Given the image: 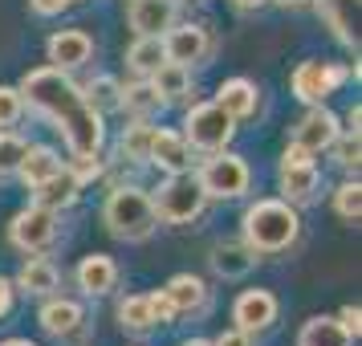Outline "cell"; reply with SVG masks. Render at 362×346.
<instances>
[{
    "instance_id": "cell-22",
    "label": "cell",
    "mask_w": 362,
    "mask_h": 346,
    "mask_svg": "<svg viewBox=\"0 0 362 346\" xmlns=\"http://www.w3.org/2000/svg\"><path fill=\"white\" fill-rule=\"evenodd\" d=\"M163 106L167 102L159 98V90L151 86V78H143L134 86H122V98H118V110H127L131 118H155Z\"/></svg>"
},
{
    "instance_id": "cell-15",
    "label": "cell",
    "mask_w": 362,
    "mask_h": 346,
    "mask_svg": "<svg viewBox=\"0 0 362 346\" xmlns=\"http://www.w3.org/2000/svg\"><path fill=\"white\" fill-rule=\"evenodd\" d=\"M78 196H82V180L74 175V167H62V171H53L49 180L33 183V204H45L53 212L78 204Z\"/></svg>"
},
{
    "instance_id": "cell-14",
    "label": "cell",
    "mask_w": 362,
    "mask_h": 346,
    "mask_svg": "<svg viewBox=\"0 0 362 346\" xmlns=\"http://www.w3.org/2000/svg\"><path fill=\"white\" fill-rule=\"evenodd\" d=\"M147 163L163 167L167 175L187 171V167H192V147H187V139H183L180 131H159V127H155V139H151V151H147Z\"/></svg>"
},
{
    "instance_id": "cell-21",
    "label": "cell",
    "mask_w": 362,
    "mask_h": 346,
    "mask_svg": "<svg viewBox=\"0 0 362 346\" xmlns=\"http://www.w3.org/2000/svg\"><path fill=\"white\" fill-rule=\"evenodd\" d=\"M257 98H261V94H257V86L248 82V78H232V82H224L216 90V102H220L236 122L257 115Z\"/></svg>"
},
{
    "instance_id": "cell-12",
    "label": "cell",
    "mask_w": 362,
    "mask_h": 346,
    "mask_svg": "<svg viewBox=\"0 0 362 346\" xmlns=\"http://www.w3.org/2000/svg\"><path fill=\"white\" fill-rule=\"evenodd\" d=\"M175 8H180L175 0H131L127 17L139 37H163L175 25Z\"/></svg>"
},
{
    "instance_id": "cell-7",
    "label": "cell",
    "mask_w": 362,
    "mask_h": 346,
    "mask_svg": "<svg viewBox=\"0 0 362 346\" xmlns=\"http://www.w3.org/2000/svg\"><path fill=\"white\" fill-rule=\"evenodd\" d=\"M8 241L21 248V253H45V248L57 241V212L45 208V204H29L13 216L8 224Z\"/></svg>"
},
{
    "instance_id": "cell-36",
    "label": "cell",
    "mask_w": 362,
    "mask_h": 346,
    "mask_svg": "<svg viewBox=\"0 0 362 346\" xmlns=\"http://www.w3.org/2000/svg\"><path fill=\"white\" fill-rule=\"evenodd\" d=\"M147 297H151V313H155V322H159V326H171V322H175V306L167 301V294L159 289V294H147Z\"/></svg>"
},
{
    "instance_id": "cell-44",
    "label": "cell",
    "mask_w": 362,
    "mask_h": 346,
    "mask_svg": "<svg viewBox=\"0 0 362 346\" xmlns=\"http://www.w3.org/2000/svg\"><path fill=\"white\" fill-rule=\"evenodd\" d=\"M0 346H37V342H29V338H8V342H0Z\"/></svg>"
},
{
    "instance_id": "cell-47",
    "label": "cell",
    "mask_w": 362,
    "mask_h": 346,
    "mask_svg": "<svg viewBox=\"0 0 362 346\" xmlns=\"http://www.w3.org/2000/svg\"><path fill=\"white\" fill-rule=\"evenodd\" d=\"M175 4H180V0H175Z\"/></svg>"
},
{
    "instance_id": "cell-37",
    "label": "cell",
    "mask_w": 362,
    "mask_h": 346,
    "mask_svg": "<svg viewBox=\"0 0 362 346\" xmlns=\"http://www.w3.org/2000/svg\"><path fill=\"white\" fill-rule=\"evenodd\" d=\"M338 322H342V330L350 334V338H358V330H362V310H358V306H346V310L338 313Z\"/></svg>"
},
{
    "instance_id": "cell-38",
    "label": "cell",
    "mask_w": 362,
    "mask_h": 346,
    "mask_svg": "<svg viewBox=\"0 0 362 346\" xmlns=\"http://www.w3.org/2000/svg\"><path fill=\"white\" fill-rule=\"evenodd\" d=\"M212 346H252V334L248 330H224Z\"/></svg>"
},
{
    "instance_id": "cell-35",
    "label": "cell",
    "mask_w": 362,
    "mask_h": 346,
    "mask_svg": "<svg viewBox=\"0 0 362 346\" xmlns=\"http://www.w3.org/2000/svg\"><path fill=\"white\" fill-rule=\"evenodd\" d=\"M21 110H25V98H21L17 86H0V131L4 127H13L21 118Z\"/></svg>"
},
{
    "instance_id": "cell-23",
    "label": "cell",
    "mask_w": 362,
    "mask_h": 346,
    "mask_svg": "<svg viewBox=\"0 0 362 346\" xmlns=\"http://www.w3.org/2000/svg\"><path fill=\"white\" fill-rule=\"evenodd\" d=\"M57 281H62V273H57V265H53L49 257H29V261L21 265V273H17V285L25 289V294H37V297L53 294Z\"/></svg>"
},
{
    "instance_id": "cell-41",
    "label": "cell",
    "mask_w": 362,
    "mask_h": 346,
    "mask_svg": "<svg viewBox=\"0 0 362 346\" xmlns=\"http://www.w3.org/2000/svg\"><path fill=\"white\" fill-rule=\"evenodd\" d=\"M240 13H257V8H264V4H273V0H232Z\"/></svg>"
},
{
    "instance_id": "cell-6",
    "label": "cell",
    "mask_w": 362,
    "mask_h": 346,
    "mask_svg": "<svg viewBox=\"0 0 362 346\" xmlns=\"http://www.w3.org/2000/svg\"><path fill=\"white\" fill-rule=\"evenodd\" d=\"M199 188H204V196L208 200H236L248 192V163L240 155H228V151H216V159L199 167Z\"/></svg>"
},
{
    "instance_id": "cell-33",
    "label": "cell",
    "mask_w": 362,
    "mask_h": 346,
    "mask_svg": "<svg viewBox=\"0 0 362 346\" xmlns=\"http://www.w3.org/2000/svg\"><path fill=\"white\" fill-rule=\"evenodd\" d=\"M334 212L342 216V220H350V224L362 216V183H358V180H354V183H342V188L334 192Z\"/></svg>"
},
{
    "instance_id": "cell-3",
    "label": "cell",
    "mask_w": 362,
    "mask_h": 346,
    "mask_svg": "<svg viewBox=\"0 0 362 346\" xmlns=\"http://www.w3.org/2000/svg\"><path fill=\"white\" fill-rule=\"evenodd\" d=\"M102 220H106V229L115 232L118 241H147L155 224H159V216H155V204L143 188H115L110 200H106V208H102Z\"/></svg>"
},
{
    "instance_id": "cell-17",
    "label": "cell",
    "mask_w": 362,
    "mask_h": 346,
    "mask_svg": "<svg viewBox=\"0 0 362 346\" xmlns=\"http://www.w3.org/2000/svg\"><path fill=\"white\" fill-rule=\"evenodd\" d=\"M37 322H41V330H45V334H53V338H74V334L82 330L86 313H82V306H78V301L53 297V301H45V306H41Z\"/></svg>"
},
{
    "instance_id": "cell-8",
    "label": "cell",
    "mask_w": 362,
    "mask_h": 346,
    "mask_svg": "<svg viewBox=\"0 0 362 346\" xmlns=\"http://www.w3.org/2000/svg\"><path fill=\"white\" fill-rule=\"evenodd\" d=\"M350 74H358V69L334 66V62H301V66L293 69V94L301 102L317 106V102H326Z\"/></svg>"
},
{
    "instance_id": "cell-30",
    "label": "cell",
    "mask_w": 362,
    "mask_h": 346,
    "mask_svg": "<svg viewBox=\"0 0 362 346\" xmlns=\"http://www.w3.org/2000/svg\"><path fill=\"white\" fill-rule=\"evenodd\" d=\"M118 318H122V326L134 330V334H143V330L155 326V313H151V297L147 294H134L127 297L122 306H118Z\"/></svg>"
},
{
    "instance_id": "cell-45",
    "label": "cell",
    "mask_w": 362,
    "mask_h": 346,
    "mask_svg": "<svg viewBox=\"0 0 362 346\" xmlns=\"http://www.w3.org/2000/svg\"><path fill=\"white\" fill-rule=\"evenodd\" d=\"M183 346H212V342H204V338H192V342H183Z\"/></svg>"
},
{
    "instance_id": "cell-16",
    "label": "cell",
    "mask_w": 362,
    "mask_h": 346,
    "mask_svg": "<svg viewBox=\"0 0 362 346\" xmlns=\"http://www.w3.org/2000/svg\"><path fill=\"white\" fill-rule=\"evenodd\" d=\"M317 8H322V21L334 29V37L346 50L358 53V0H317Z\"/></svg>"
},
{
    "instance_id": "cell-5",
    "label": "cell",
    "mask_w": 362,
    "mask_h": 346,
    "mask_svg": "<svg viewBox=\"0 0 362 346\" xmlns=\"http://www.w3.org/2000/svg\"><path fill=\"white\" fill-rule=\"evenodd\" d=\"M236 134V118L220 106V102H204L196 106L187 122H183V139L187 147H199V151H224Z\"/></svg>"
},
{
    "instance_id": "cell-25",
    "label": "cell",
    "mask_w": 362,
    "mask_h": 346,
    "mask_svg": "<svg viewBox=\"0 0 362 346\" xmlns=\"http://www.w3.org/2000/svg\"><path fill=\"white\" fill-rule=\"evenodd\" d=\"M151 86L159 90L163 102H180L183 94H192V69L175 66V62H163V66L151 74Z\"/></svg>"
},
{
    "instance_id": "cell-32",
    "label": "cell",
    "mask_w": 362,
    "mask_h": 346,
    "mask_svg": "<svg viewBox=\"0 0 362 346\" xmlns=\"http://www.w3.org/2000/svg\"><path fill=\"white\" fill-rule=\"evenodd\" d=\"M25 151L29 143L13 131H0V180H8V175H17L21 171V159H25Z\"/></svg>"
},
{
    "instance_id": "cell-20",
    "label": "cell",
    "mask_w": 362,
    "mask_h": 346,
    "mask_svg": "<svg viewBox=\"0 0 362 346\" xmlns=\"http://www.w3.org/2000/svg\"><path fill=\"white\" fill-rule=\"evenodd\" d=\"M167 301L175 306V318H183V313H199L204 306H208V285L199 277H192V273H180V277L167 281Z\"/></svg>"
},
{
    "instance_id": "cell-9",
    "label": "cell",
    "mask_w": 362,
    "mask_h": 346,
    "mask_svg": "<svg viewBox=\"0 0 362 346\" xmlns=\"http://www.w3.org/2000/svg\"><path fill=\"white\" fill-rule=\"evenodd\" d=\"M163 53L167 62H175V66H204L208 62V53H212V37L204 25H171L163 33Z\"/></svg>"
},
{
    "instance_id": "cell-43",
    "label": "cell",
    "mask_w": 362,
    "mask_h": 346,
    "mask_svg": "<svg viewBox=\"0 0 362 346\" xmlns=\"http://www.w3.org/2000/svg\"><path fill=\"white\" fill-rule=\"evenodd\" d=\"M277 4H285V8H305V4H313V0H277Z\"/></svg>"
},
{
    "instance_id": "cell-4",
    "label": "cell",
    "mask_w": 362,
    "mask_h": 346,
    "mask_svg": "<svg viewBox=\"0 0 362 346\" xmlns=\"http://www.w3.org/2000/svg\"><path fill=\"white\" fill-rule=\"evenodd\" d=\"M151 204H155V216L159 220H167V224H187V220H196L204 212L208 196H204V188H199L196 175L175 171L167 183H159V192L151 196Z\"/></svg>"
},
{
    "instance_id": "cell-10",
    "label": "cell",
    "mask_w": 362,
    "mask_h": 346,
    "mask_svg": "<svg viewBox=\"0 0 362 346\" xmlns=\"http://www.w3.org/2000/svg\"><path fill=\"white\" fill-rule=\"evenodd\" d=\"M338 134H342L338 118L329 115L322 102H317V106H310V115L297 122V131H293V147H301L305 155H322V151L334 147V139H338Z\"/></svg>"
},
{
    "instance_id": "cell-13",
    "label": "cell",
    "mask_w": 362,
    "mask_h": 346,
    "mask_svg": "<svg viewBox=\"0 0 362 346\" xmlns=\"http://www.w3.org/2000/svg\"><path fill=\"white\" fill-rule=\"evenodd\" d=\"M94 57V41L82 33V29H62V33L49 37V66L53 69H82L86 62Z\"/></svg>"
},
{
    "instance_id": "cell-11",
    "label": "cell",
    "mask_w": 362,
    "mask_h": 346,
    "mask_svg": "<svg viewBox=\"0 0 362 346\" xmlns=\"http://www.w3.org/2000/svg\"><path fill=\"white\" fill-rule=\"evenodd\" d=\"M232 318H236V330H248V334H261L277 322V297L269 289H245L232 306Z\"/></svg>"
},
{
    "instance_id": "cell-27",
    "label": "cell",
    "mask_w": 362,
    "mask_h": 346,
    "mask_svg": "<svg viewBox=\"0 0 362 346\" xmlns=\"http://www.w3.org/2000/svg\"><path fill=\"white\" fill-rule=\"evenodd\" d=\"M257 261V253L248 245H216L212 248V269L220 277H245Z\"/></svg>"
},
{
    "instance_id": "cell-26",
    "label": "cell",
    "mask_w": 362,
    "mask_h": 346,
    "mask_svg": "<svg viewBox=\"0 0 362 346\" xmlns=\"http://www.w3.org/2000/svg\"><path fill=\"white\" fill-rule=\"evenodd\" d=\"M167 62V53H163V37H139L131 50H127V66L139 74V78H151L155 69Z\"/></svg>"
},
{
    "instance_id": "cell-39",
    "label": "cell",
    "mask_w": 362,
    "mask_h": 346,
    "mask_svg": "<svg viewBox=\"0 0 362 346\" xmlns=\"http://www.w3.org/2000/svg\"><path fill=\"white\" fill-rule=\"evenodd\" d=\"M29 8H33L37 17H53V13L69 8V0H29Z\"/></svg>"
},
{
    "instance_id": "cell-29",
    "label": "cell",
    "mask_w": 362,
    "mask_h": 346,
    "mask_svg": "<svg viewBox=\"0 0 362 346\" xmlns=\"http://www.w3.org/2000/svg\"><path fill=\"white\" fill-rule=\"evenodd\" d=\"M151 139H155V127H151V118H134L131 127L122 131V155H127V159H139V163H147Z\"/></svg>"
},
{
    "instance_id": "cell-24",
    "label": "cell",
    "mask_w": 362,
    "mask_h": 346,
    "mask_svg": "<svg viewBox=\"0 0 362 346\" xmlns=\"http://www.w3.org/2000/svg\"><path fill=\"white\" fill-rule=\"evenodd\" d=\"M354 338L342 330L338 318H310L301 334H297V346H350Z\"/></svg>"
},
{
    "instance_id": "cell-18",
    "label": "cell",
    "mask_w": 362,
    "mask_h": 346,
    "mask_svg": "<svg viewBox=\"0 0 362 346\" xmlns=\"http://www.w3.org/2000/svg\"><path fill=\"white\" fill-rule=\"evenodd\" d=\"M115 285H118V265L110 257H102V253L82 257V265H78V289L82 294L102 297V294H110Z\"/></svg>"
},
{
    "instance_id": "cell-2",
    "label": "cell",
    "mask_w": 362,
    "mask_h": 346,
    "mask_svg": "<svg viewBox=\"0 0 362 346\" xmlns=\"http://www.w3.org/2000/svg\"><path fill=\"white\" fill-rule=\"evenodd\" d=\"M301 220H297L289 200H257L245 212V245L252 253H285L297 241Z\"/></svg>"
},
{
    "instance_id": "cell-31",
    "label": "cell",
    "mask_w": 362,
    "mask_h": 346,
    "mask_svg": "<svg viewBox=\"0 0 362 346\" xmlns=\"http://www.w3.org/2000/svg\"><path fill=\"white\" fill-rule=\"evenodd\" d=\"M118 98H122V86H118V78H94V82L86 86V102H90L98 115L118 110Z\"/></svg>"
},
{
    "instance_id": "cell-28",
    "label": "cell",
    "mask_w": 362,
    "mask_h": 346,
    "mask_svg": "<svg viewBox=\"0 0 362 346\" xmlns=\"http://www.w3.org/2000/svg\"><path fill=\"white\" fill-rule=\"evenodd\" d=\"M53 171H62L57 151H53V147H29V151H25V159H21V171H17V175L29 183V188H33V183L49 180Z\"/></svg>"
},
{
    "instance_id": "cell-46",
    "label": "cell",
    "mask_w": 362,
    "mask_h": 346,
    "mask_svg": "<svg viewBox=\"0 0 362 346\" xmlns=\"http://www.w3.org/2000/svg\"><path fill=\"white\" fill-rule=\"evenodd\" d=\"M69 4H78V0H69Z\"/></svg>"
},
{
    "instance_id": "cell-42",
    "label": "cell",
    "mask_w": 362,
    "mask_h": 346,
    "mask_svg": "<svg viewBox=\"0 0 362 346\" xmlns=\"http://www.w3.org/2000/svg\"><path fill=\"white\" fill-rule=\"evenodd\" d=\"M358 122H362V110L358 106H350V115H346V131H358Z\"/></svg>"
},
{
    "instance_id": "cell-40",
    "label": "cell",
    "mask_w": 362,
    "mask_h": 346,
    "mask_svg": "<svg viewBox=\"0 0 362 346\" xmlns=\"http://www.w3.org/2000/svg\"><path fill=\"white\" fill-rule=\"evenodd\" d=\"M8 310H13V281L0 277V318H4Z\"/></svg>"
},
{
    "instance_id": "cell-19",
    "label": "cell",
    "mask_w": 362,
    "mask_h": 346,
    "mask_svg": "<svg viewBox=\"0 0 362 346\" xmlns=\"http://www.w3.org/2000/svg\"><path fill=\"white\" fill-rule=\"evenodd\" d=\"M317 183L322 175L313 163H281V192L289 204H310L317 196Z\"/></svg>"
},
{
    "instance_id": "cell-1",
    "label": "cell",
    "mask_w": 362,
    "mask_h": 346,
    "mask_svg": "<svg viewBox=\"0 0 362 346\" xmlns=\"http://www.w3.org/2000/svg\"><path fill=\"white\" fill-rule=\"evenodd\" d=\"M21 98L62 131V139H66V147H69L74 159H82V155H98L102 151V139H106L102 115L86 102L82 86L69 82L66 69H53V66L29 69L25 82H21Z\"/></svg>"
},
{
    "instance_id": "cell-34",
    "label": "cell",
    "mask_w": 362,
    "mask_h": 346,
    "mask_svg": "<svg viewBox=\"0 0 362 346\" xmlns=\"http://www.w3.org/2000/svg\"><path fill=\"white\" fill-rule=\"evenodd\" d=\"M329 151H338V163H342L346 171H358V163H362V143H358V131L338 134Z\"/></svg>"
}]
</instances>
